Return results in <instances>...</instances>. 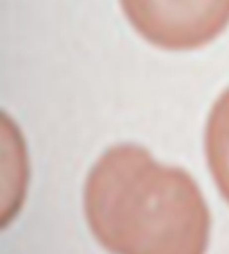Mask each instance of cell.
<instances>
[{
  "instance_id": "obj_1",
  "label": "cell",
  "mask_w": 229,
  "mask_h": 254,
  "mask_svg": "<svg viewBox=\"0 0 229 254\" xmlns=\"http://www.w3.org/2000/svg\"><path fill=\"white\" fill-rule=\"evenodd\" d=\"M84 211L113 254H204L210 211L193 177L143 147L106 150L88 176Z\"/></svg>"
},
{
  "instance_id": "obj_2",
  "label": "cell",
  "mask_w": 229,
  "mask_h": 254,
  "mask_svg": "<svg viewBox=\"0 0 229 254\" xmlns=\"http://www.w3.org/2000/svg\"><path fill=\"white\" fill-rule=\"evenodd\" d=\"M134 31L172 52L197 50L229 27V0H120Z\"/></svg>"
},
{
  "instance_id": "obj_3",
  "label": "cell",
  "mask_w": 229,
  "mask_h": 254,
  "mask_svg": "<svg viewBox=\"0 0 229 254\" xmlns=\"http://www.w3.org/2000/svg\"><path fill=\"white\" fill-rule=\"evenodd\" d=\"M27 181L25 149L16 127L0 113V227L22 206Z\"/></svg>"
},
{
  "instance_id": "obj_4",
  "label": "cell",
  "mask_w": 229,
  "mask_h": 254,
  "mask_svg": "<svg viewBox=\"0 0 229 254\" xmlns=\"http://www.w3.org/2000/svg\"><path fill=\"white\" fill-rule=\"evenodd\" d=\"M204 150L213 181L229 204V88L211 108L204 132Z\"/></svg>"
}]
</instances>
